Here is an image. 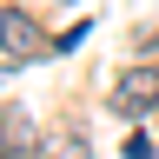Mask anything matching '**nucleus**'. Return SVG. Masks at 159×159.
Returning a JSON list of instances; mask_svg holds the SVG:
<instances>
[{"instance_id":"nucleus-1","label":"nucleus","mask_w":159,"mask_h":159,"mask_svg":"<svg viewBox=\"0 0 159 159\" xmlns=\"http://www.w3.org/2000/svg\"><path fill=\"white\" fill-rule=\"evenodd\" d=\"M113 106H119V113H152V106H159V73H152V66H133V73L113 86Z\"/></svg>"},{"instance_id":"nucleus-2","label":"nucleus","mask_w":159,"mask_h":159,"mask_svg":"<svg viewBox=\"0 0 159 159\" xmlns=\"http://www.w3.org/2000/svg\"><path fill=\"white\" fill-rule=\"evenodd\" d=\"M33 152H40L33 119L20 113V106H7V113H0V159H33Z\"/></svg>"},{"instance_id":"nucleus-3","label":"nucleus","mask_w":159,"mask_h":159,"mask_svg":"<svg viewBox=\"0 0 159 159\" xmlns=\"http://www.w3.org/2000/svg\"><path fill=\"white\" fill-rule=\"evenodd\" d=\"M0 47L20 60V53H40L47 40H40V27H33V20L20 13V7H7V13H0Z\"/></svg>"},{"instance_id":"nucleus-4","label":"nucleus","mask_w":159,"mask_h":159,"mask_svg":"<svg viewBox=\"0 0 159 159\" xmlns=\"http://www.w3.org/2000/svg\"><path fill=\"white\" fill-rule=\"evenodd\" d=\"M47 152H53V159H93V152H86V139H80V133H60V139H53Z\"/></svg>"}]
</instances>
